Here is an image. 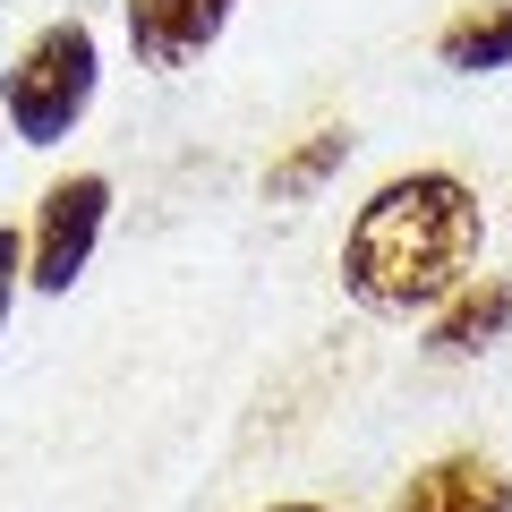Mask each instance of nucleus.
I'll list each match as a JSON object with an SVG mask.
<instances>
[{
	"label": "nucleus",
	"instance_id": "obj_1",
	"mask_svg": "<svg viewBox=\"0 0 512 512\" xmlns=\"http://www.w3.org/2000/svg\"><path fill=\"white\" fill-rule=\"evenodd\" d=\"M478 188L461 171H402L350 214L342 231V291L367 316H436L478 274Z\"/></svg>",
	"mask_w": 512,
	"mask_h": 512
},
{
	"label": "nucleus",
	"instance_id": "obj_5",
	"mask_svg": "<svg viewBox=\"0 0 512 512\" xmlns=\"http://www.w3.org/2000/svg\"><path fill=\"white\" fill-rule=\"evenodd\" d=\"M393 512H512V478L487 453H436L427 470L402 478Z\"/></svg>",
	"mask_w": 512,
	"mask_h": 512
},
{
	"label": "nucleus",
	"instance_id": "obj_9",
	"mask_svg": "<svg viewBox=\"0 0 512 512\" xmlns=\"http://www.w3.org/2000/svg\"><path fill=\"white\" fill-rule=\"evenodd\" d=\"M18 291H26V231H9V222H0V333H9Z\"/></svg>",
	"mask_w": 512,
	"mask_h": 512
},
{
	"label": "nucleus",
	"instance_id": "obj_10",
	"mask_svg": "<svg viewBox=\"0 0 512 512\" xmlns=\"http://www.w3.org/2000/svg\"><path fill=\"white\" fill-rule=\"evenodd\" d=\"M274 512H333V504H274Z\"/></svg>",
	"mask_w": 512,
	"mask_h": 512
},
{
	"label": "nucleus",
	"instance_id": "obj_8",
	"mask_svg": "<svg viewBox=\"0 0 512 512\" xmlns=\"http://www.w3.org/2000/svg\"><path fill=\"white\" fill-rule=\"evenodd\" d=\"M342 163H350V128H316V137H299L291 154L265 163V197H274V205H299V197H316Z\"/></svg>",
	"mask_w": 512,
	"mask_h": 512
},
{
	"label": "nucleus",
	"instance_id": "obj_2",
	"mask_svg": "<svg viewBox=\"0 0 512 512\" xmlns=\"http://www.w3.org/2000/svg\"><path fill=\"white\" fill-rule=\"evenodd\" d=\"M94 86H103V43L86 18H60L9 60L0 77V111H9V137L18 146H60L77 120H86Z\"/></svg>",
	"mask_w": 512,
	"mask_h": 512
},
{
	"label": "nucleus",
	"instance_id": "obj_7",
	"mask_svg": "<svg viewBox=\"0 0 512 512\" xmlns=\"http://www.w3.org/2000/svg\"><path fill=\"white\" fill-rule=\"evenodd\" d=\"M436 60L461 69V77L512 69V0H478V9H461V18L436 35Z\"/></svg>",
	"mask_w": 512,
	"mask_h": 512
},
{
	"label": "nucleus",
	"instance_id": "obj_4",
	"mask_svg": "<svg viewBox=\"0 0 512 512\" xmlns=\"http://www.w3.org/2000/svg\"><path fill=\"white\" fill-rule=\"evenodd\" d=\"M239 0H128V52H137V69H188V60H205V43L231 26Z\"/></svg>",
	"mask_w": 512,
	"mask_h": 512
},
{
	"label": "nucleus",
	"instance_id": "obj_3",
	"mask_svg": "<svg viewBox=\"0 0 512 512\" xmlns=\"http://www.w3.org/2000/svg\"><path fill=\"white\" fill-rule=\"evenodd\" d=\"M103 222H111V180H103V171H69V180L43 188L35 231H26V291L69 299L77 274L94 265V239H103Z\"/></svg>",
	"mask_w": 512,
	"mask_h": 512
},
{
	"label": "nucleus",
	"instance_id": "obj_6",
	"mask_svg": "<svg viewBox=\"0 0 512 512\" xmlns=\"http://www.w3.org/2000/svg\"><path fill=\"white\" fill-rule=\"evenodd\" d=\"M512 333V282L504 274H470L436 316H427V359H478L487 342Z\"/></svg>",
	"mask_w": 512,
	"mask_h": 512
}]
</instances>
